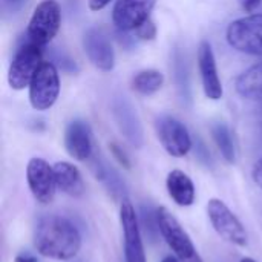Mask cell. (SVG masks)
I'll list each match as a JSON object with an SVG mask.
<instances>
[{
    "label": "cell",
    "instance_id": "6da1fadb",
    "mask_svg": "<svg viewBox=\"0 0 262 262\" xmlns=\"http://www.w3.org/2000/svg\"><path fill=\"white\" fill-rule=\"evenodd\" d=\"M34 247L45 258L69 261L81 249V235L71 220L60 215H46L35 224Z\"/></svg>",
    "mask_w": 262,
    "mask_h": 262
},
{
    "label": "cell",
    "instance_id": "7a4b0ae2",
    "mask_svg": "<svg viewBox=\"0 0 262 262\" xmlns=\"http://www.w3.org/2000/svg\"><path fill=\"white\" fill-rule=\"evenodd\" d=\"M43 64V46L23 40L14 52L8 69V83L14 91L29 88L34 75Z\"/></svg>",
    "mask_w": 262,
    "mask_h": 262
},
{
    "label": "cell",
    "instance_id": "3957f363",
    "mask_svg": "<svg viewBox=\"0 0 262 262\" xmlns=\"http://www.w3.org/2000/svg\"><path fill=\"white\" fill-rule=\"evenodd\" d=\"M157 218H158V227L163 239L180 261L204 262L200 256L193 241L190 239L189 233L166 207L157 209Z\"/></svg>",
    "mask_w": 262,
    "mask_h": 262
},
{
    "label": "cell",
    "instance_id": "277c9868",
    "mask_svg": "<svg viewBox=\"0 0 262 262\" xmlns=\"http://www.w3.org/2000/svg\"><path fill=\"white\" fill-rule=\"evenodd\" d=\"M60 26H61V9L58 2L41 0L35 6L29 18L26 28V40L45 48L58 34Z\"/></svg>",
    "mask_w": 262,
    "mask_h": 262
},
{
    "label": "cell",
    "instance_id": "5b68a950",
    "mask_svg": "<svg viewBox=\"0 0 262 262\" xmlns=\"http://www.w3.org/2000/svg\"><path fill=\"white\" fill-rule=\"evenodd\" d=\"M227 41L238 52L262 55V14H249L233 20L227 28Z\"/></svg>",
    "mask_w": 262,
    "mask_h": 262
},
{
    "label": "cell",
    "instance_id": "8992f818",
    "mask_svg": "<svg viewBox=\"0 0 262 262\" xmlns=\"http://www.w3.org/2000/svg\"><path fill=\"white\" fill-rule=\"evenodd\" d=\"M60 95L58 68L51 61H43L29 84V103L35 111L51 109Z\"/></svg>",
    "mask_w": 262,
    "mask_h": 262
},
{
    "label": "cell",
    "instance_id": "52a82bcc",
    "mask_svg": "<svg viewBox=\"0 0 262 262\" xmlns=\"http://www.w3.org/2000/svg\"><path fill=\"white\" fill-rule=\"evenodd\" d=\"M207 215L215 232L226 239L227 243L246 247L247 246V232L239 218L227 207V204L218 198H212L207 203Z\"/></svg>",
    "mask_w": 262,
    "mask_h": 262
},
{
    "label": "cell",
    "instance_id": "ba28073f",
    "mask_svg": "<svg viewBox=\"0 0 262 262\" xmlns=\"http://www.w3.org/2000/svg\"><path fill=\"white\" fill-rule=\"evenodd\" d=\"M155 130L161 146L170 157L183 158L190 152L193 146L192 137L184 123L178 118L172 115H160L155 120Z\"/></svg>",
    "mask_w": 262,
    "mask_h": 262
},
{
    "label": "cell",
    "instance_id": "9c48e42d",
    "mask_svg": "<svg viewBox=\"0 0 262 262\" xmlns=\"http://www.w3.org/2000/svg\"><path fill=\"white\" fill-rule=\"evenodd\" d=\"M120 224L123 229L124 261L146 262V252L143 244V233L138 213L134 204L124 198L120 204Z\"/></svg>",
    "mask_w": 262,
    "mask_h": 262
},
{
    "label": "cell",
    "instance_id": "30bf717a",
    "mask_svg": "<svg viewBox=\"0 0 262 262\" xmlns=\"http://www.w3.org/2000/svg\"><path fill=\"white\" fill-rule=\"evenodd\" d=\"M111 112L118 130L134 147H141L144 143V130L137 109L124 95H115L111 101Z\"/></svg>",
    "mask_w": 262,
    "mask_h": 262
},
{
    "label": "cell",
    "instance_id": "8fae6325",
    "mask_svg": "<svg viewBox=\"0 0 262 262\" xmlns=\"http://www.w3.org/2000/svg\"><path fill=\"white\" fill-rule=\"evenodd\" d=\"M26 181L37 203L43 206L52 203L57 190L54 166L43 158H31L26 166Z\"/></svg>",
    "mask_w": 262,
    "mask_h": 262
},
{
    "label": "cell",
    "instance_id": "7c38bea8",
    "mask_svg": "<svg viewBox=\"0 0 262 262\" xmlns=\"http://www.w3.org/2000/svg\"><path fill=\"white\" fill-rule=\"evenodd\" d=\"M83 49L88 55L89 61L100 71L109 72L115 66V52L107 34L97 26H92L84 31L83 38Z\"/></svg>",
    "mask_w": 262,
    "mask_h": 262
},
{
    "label": "cell",
    "instance_id": "4fadbf2b",
    "mask_svg": "<svg viewBox=\"0 0 262 262\" xmlns=\"http://www.w3.org/2000/svg\"><path fill=\"white\" fill-rule=\"evenodd\" d=\"M157 0H117L112 9V23L118 31L134 32L150 18Z\"/></svg>",
    "mask_w": 262,
    "mask_h": 262
},
{
    "label": "cell",
    "instance_id": "5bb4252c",
    "mask_svg": "<svg viewBox=\"0 0 262 262\" xmlns=\"http://www.w3.org/2000/svg\"><path fill=\"white\" fill-rule=\"evenodd\" d=\"M198 69L201 75V83H203V91L209 100L218 101L224 95L223 83L218 74V66H216V58L213 54V49L209 41H201L198 46Z\"/></svg>",
    "mask_w": 262,
    "mask_h": 262
},
{
    "label": "cell",
    "instance_id": "9a60e30c",
    "mask_svg": "<svg viewBox=\"0 0 262 262\" xmlns=\"http://www.w3.org/2000/svg\"><path fill=\"white\" fill-rule=\"evenodd\" d=\"M64 147L69 157L77 161H88L94 157V140L89 124L83 120H72L64 130Z\"/></svg>",
    "mask_w": 262,
    "mask_h": 262
},
{
    "label": "cell",
    "instance_id": "2e32d148",
    "mask_svg": "<svg viewBox=\"0 0 262 262\" xmlns=\"http://www.w3.org/2000/svg\"><path fill=\"white\" fill-rule=\"evenodd\" d=\"M54 173H55V183L57 189L63 193L78 198L84 193L86 186L83 181V177L77 166L68 161H58L54 164Z\"/></svg>",
    "mask_w": 262,
    "mask_h": 262
},
{
    "label": "cell",
    "instance_id": "e0dca14e",
    "mask_svg": "<svg viewBox=\"0 0 262 262\" xmlns=\"http://www.w3.org/2000/svg\"><path fill=\"white\" fill-rule=\"evenodd\" d=\"M166 187H167L169 196L180 207H189L195 203L196 190H195L193 181L183 170L175 169V170L169 172L167 180H166Z\"/></svg>",
    "mask_w": 262,
    "mask_h": 262
},
{
    "label": "cell",
    "instance_id": "ac0fdd59",
    "mask_svg": "<svg viewBox=\"0 0 262 262\" xmlns=\"http://www.w3.org/2000/svg\"><path fill=\"white\" fill-rule=\"evenodd\" d=\"M236 92L246 100H262V63L244 71L235 83Z\"/></svg>",
    "mask_w": 262,
    "mask_h": 262
},
{
    "label": "cell",
    "instance_id": "d6986e66",
    "mask_svg": "<svg viewBox=\"0 0 262 262\" xmlns=\"http://www.w3.org/2000/svg\"><path fill=\"white\" fill-rule=\"evenodd\" d=\"M173 78H175V84H177V91L180 98L190 104L192 101V89H190V74H189V64H187V58L186 54L177 48L173 51Z\"/></svg>",
    "mask_w": 262,
    "mask_h": 262
},
{
    "label": "cell",
    "instance_id": "ffe728a7",
    "mask_svg": "<svg viewBox=\"0 0 262 262\" xmlns=\"http://www.w3.org/2000/svg\"><path fill=\"white\" fill-rule=\"evenodd\" d=\"M92 169H94L97 180H100L107 187V190L112 193L114 198L126 195V186H124L123 180L120 178L118 172L114 167H111L104 160L95 158L92 163Z\"/></svg>",
    "mask_w": 262,
    "mask_h": 262
},
{
    "label": "cell",
    "instance_id": "44dd1931",
    "mask_svg": "<svg viewBox=\"0 0 262 262\" xmlns=\"http://www.w3.org/2000/svg\"><path fill=\"white\" fill-rule=\"evenodd\" d=\"M164 84V75L163 72L157 71V69H143L140 72H137L132 80H130V86L132 89L140 94V95H154L155 92H158Z\"/></svg>",
    "mask_w": 262,
    "mask_h": 262
},
{
    "label": "cell",
    "instance_id": "7402d4cb",
    "mask_svg": "<svg viewBox=\"0 0 262 262\" xmlns=\"http://www.w3.org/2000/svg\"><path fill=\"white\" fill-rule=\"evenodd\" d=\"M212 137H213V141H215L216 147L220 149L223 158L229 164L236 163V157H238L236 144H235V138H233L230 127L226 123H215V124H212Z\"/></svg>",
    "mask_w": 262,
    "mask_h": 262
},
{
    "label": "cell",
    "instance_id": "603a6c76",
    "mask_svg": "<svg viewBox=\"0 0 262 262\" xmlns=\"http://www.w3.org/2000/svg\"><path fill=\"white\" fill-rule=\"evenodd\" d=\"M140 218V226L144 230V233L155 241L157 235L160 233V227H158V218H157V210H154L152 207H141V212L138 215Z\"/></svg>",
    "mask_w": 262,
    "mask_h": 262
},
{
    "label": "cell",
    "instance_id": "cb8c5ba5",
    "mask_svg": "<svg viewBox=\"0 0 262 262\" xmlns=\"http://www.w3.org/2000/svg\"><path fill=\"white\" fill-rule=\"evenodd\" d=\"M58 69H61L63 72H66V74H75V72H78V64L75 63V60L69 55V54H66V52H63V51H52L51 52V58H49Z\"/></svg>",
    "mask_w": 262,
    "mask_h": 262
},
{
    "label": "cell",
    "instance_id": "d4e9b609",
    "mask_svg": "<svg viewBox=\"0 0 262 262\" xmlns=\"http://www.w3.org/2000/svg\"><path fill=\"white\" fill-rule=\"evenodd\" d=\"M134 35L138 38V40H143V41H150L157 37V25L149 18L146 20L144 23H141L135 31H134Z\"/></svg>",
    "mask_w": 262,
    "mask_h": 262
},
{
    "label": "cell",
    "instance_id": "484cf974",
    "mask_svg": "<svg viewBox=\"0 0 262 262\" xmlns=\"http://www.w3.org/2000/svg\"><path fill=\"white\" fill-rule=\"evenodd\" d=\"M111 154H112V157L124 167V169H129L130 167V161H129V157L126 155V152L117 144V143H112L111 146Z\"/></svg>",
    "mask_w": 262,
    "mask_h": 262
},
{
    "label": "cell",
    "instance_id": "4316f807",
    "mask_svg": "<svg viewBox=\"0 0 262 262\" xmlns=\"http://www.w3.org/2000/svg\"><path fill=\"white\" fill-rule=\"evenodd\" d=\"M239 5L249 14H262V0H239Z\"/></svg>",
    "mask_w": 262,
    "mask_h": 262
},
{
    "label": "cell",
    "instance_id": "83f0119b",
    "mask_svg": "<svg viewBox=\"0 0 262 262\" xmlns=\"http://www.w3.org/2000/svg\"><path fill=\"white\" fill-rule=\"evenodd\" d=\"M111 2H112V0H88V6H89L91 11L97 12V11L104 9Z\"/></svg>",
    "mask_w": 262,
    "mask_h": 262
},
{
    "label": "cell",
    "instance_id": "f1b7e54d",
    "mask_svg": "<svg viewBox=\"0 0 262 262\" xmlns=\"http://www.w3.org/2000/svg\"><path fill=\"white\" fill-rule=\"evenodd\" d=\"M252 177H253V181L262 189V158L255 164V167L252 170Z\"/></svg>",
    "mask_w": 262,
    "mask_h": 262
},
{
    "label": "cell",
    "instance_id": "f546056e",
    "mask_svg": "<svg viewBox=\"0 0 262 262\" xmlns=\"http://www.w3.org/2000/svg\"><path fill=\"white\" fill-rule=\"evenodd\" d=\"M14 262H38V261H37V258H35V256H32V255H29V253H20V255H17V256H15Z\"/></svg>",
    "mask_w": 262,
    "mask_h": 262
},
{
    "label": "cell",
    "instance_id": "4dcf8cb0",
    "mask_svg": "<svg viewBox=\"0 0 262 262\" xmlns=\"http://www.w3.org/2000/svg\"><path fill=\"white\" fill-rule=\"evenodd\" d=\"M161 262H181V261H180L177 256H172V255H170V256H166V258H164Z\"/></svg>",
    "mask_w": 262,
    "mask_h": 262
},
{
    "label": "cell",
    "instance_id": "1f68e13d",
    "mask_svg": "<svg viewBox=\"0 0 262 262\" xmlns=\"http://www.w3.org/2000/svg\"><path fill=\"white\" fill-rule=\"evenodd\" d=\"M239 262H256L255 259H252V258H243Z\"/></svg>",
    "mask_w": 262,
    "mask_h": 262
},
{
    "label": "cell",
    "instance_id": "d6a6232c",
    "mask_svg": "<svg viewBox=\"0 0 262 262\" xmlns=\"http://www.w3.org/2000/svg\"><path fill=\"white\" fill-rule=\"evenodd\" d=\"M5 2H12V3H15V2H21V0H5Z\"/></svg>",
    "mask_w": 262,
    "mask_h": 262
}]
</instances>
